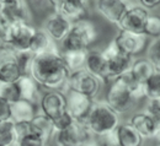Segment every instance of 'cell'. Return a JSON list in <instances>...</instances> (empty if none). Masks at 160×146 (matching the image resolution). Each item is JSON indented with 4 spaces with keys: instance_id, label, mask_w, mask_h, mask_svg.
I'll use <instances>...</instances> for the list:
<instances>
[{
    "instance_id": "cell-2",
    "label": "cell",
    "mask_w": 160,
    "mask_h": 146,
    "mask_svg": "<svg viewBox=\"0 0 160 146\" xmlns=\"http://www.w3.org/2000/svg\"><path fill=\"white\" fill-rule=\"evenodd\" d=\"M99 32L92 21L80 19L72 22V26L59 43L60 50L70 49H89L98 40Z\"/></svg>"
},
{
    "instance_id": "cell-25",
    "label": "cell",
    "mask_w": 160,
    "mask_h": 146,
    "mask_svg": "<svg viewBox=\"0 0 160 146\" xmlns=\"http://www.w3.org/2000/svg\"><path fill=\"white\" fill-rule=\"evenodd\" d=\"M89 49H70V50H60L63 60L65 63L69 71H75L85 66L86 54Z\"/></svg>"
},
{
    "instance_id": "cell-4",
    "label": "cell",
    "mask_w": 160,
    "mask_h": 146,
    "mask_svg": "<svg viewBox=\"0 0 160 146\" xmlns=\"http://www.w3.org/2000/svg\"><path fill=\"white\" fill-rule=\"evenodd\" d=\"M96 136L91 133L85 120L74 119V122L65 129L53 133L51 141L59 146L89 145L96 143Z\"/></svg>"
},
{
    "instance_id": "cell-41",
    "label": "cell",
    "mask_w": 160,
    "mask_h": 146,
    "mask_svg": "<svg viewBox=\"0 0 160 146\" xmlns=\"http://www.w3.org/2000/svg\"><path fill=\"white\" fill-rule=\"evenodd\" d=\"M1 45H2V43H1V41H0V47H1Z\"/></svg>"
},
{
    "instance_id": "cell-11",
    "label": "cell",
    "mask_w": 160,
    "mask_h": 146,
    "mask_svg": "<svg viewBox=\"0 0 160 146\" xmlns=\"http://www.w3.org/2000/svg\"><path fill=\"white\" fill-rule=\"evenodd\" d=\"M112 41L115 42V44L121 52L136 57L147 48L148 37L143 33H134L124 30H118Z\"/></svg>"
},
{
    "instance_id": "cell-5",
    "label": "cell",
    "mask_w": 160,
    "mask_h": 146,
    "mask_svg": "<svg viewBox=\"0 0 160 146\" xmlns=\"http://www.w3.org/2000/svg\"><path fill=\"white\" fill-rule=\"evenodd\" d=\"M103 82L94 74L88 71L85 68L72 71L68 78V88L80 92L82 95L89 96L90 98L95 100L101 91V86Z\"/></svg>"
},
{
    "instance_id": "cell-7",
    "label": "cell",
    "mask_w": 160,
    "mask_h": 146,
    "mask_svg": "<svg viewBox=\"0 0 160 146\" xmlns=\"http://www.w3.org/2000/svg\"><path fill=\"white\" fill-rule=\"evenodd\" d=\"M105 102L121 115V114L127 113L132 108L136 100L133 98L131 91L123 83V81L120 78H116L111 80L110 87L106 92Z\"/></svg>"
},
{
    "instance_id": "cell-18",
    "label": "cell",
    "mask_w": 160,
    "mask_h": 146,
    "mask_svg": "<svg viewBox=\"0 0 160 146\" xmlns=\"http://www.w3.org/2000/svg\"><path fill=\"white\" fill-rule=\"evenodd\" d=\"M88 71L94 74L96 78H99L101 81L105 83L108 82V76H107V63L102 54L101 50H88L86 54V60L85 66Z\"/></svg>"
},
{
    "instance_id": "cell-27",
    "label": "cell",
    "mask_w": 160,
    "mask_h": 146,
    "mask_svg": "<svg viewBox=\"0 0 160 146\" xmlns=\"http://www.w3.org/2000/svg\"><path fill=\"white\" fill-rule=\"evenodd\" d=\"M16 145V131L15 122L8 118L0 122V146Z\"/></svg>"
},
{
    "instance_id": "cell-31",
    "label": "cell",
    "mask_w": 160,
    "mask_h": 146,
    "mask_svg": "<svg viewBox=\"0 0 160 146\" xmlns=\"http://www.w3.org/2000/svg\"><path fill=\"white\" fill-rule=\"evenodd\" d=\"M143 35L153 40L160 37V15L149 14L148 19L144 23Z\"/></svg>"
},
{
    "instance_id": "cell-38",
    "label": "cell",
    "mask_w": 160,
    "mask_h": 146,
    "mask_svg": "<svg viewBox=\"0 0 160 146\" xmlns=\"http://www.w3.org/2000/svg\"><path fill=\"white\" fill-rule=\"evenodd\" d=\"M138 1L142 6H144L148 10L155 9L160 5V0H138Z\"/></svg>"
},
{
    "instance_id": "cell-40",
    "label": "cell",
    "mask_w": 160,
    "mask_h": 146,
    "mask_svg": "<svg viewBox=\"0 0 160 146\" xmlns=\"http://www.w3.org/2000/svg\"><path fill=\"white\" fill-rule=\"evenodd\" d=\"M15 0H0V5H6V4H10Z\"/></svg>"
},
{
    "instance_id": "cell-3",
    "label": "cell",
    "mask_w": 160,
    "mask_h": 146,
    "mask_svg": "<svg viewBox=\"0 0 160 146\" xmlns=\"http://www.w3.org/2000/svg\"><path fill=\"white\" fill-rule=\"evenodd\" d=\"M86 125L91 130V133L96 136L101 138L113 130H116L117 125L120 124V114L111 108L105 101L95 102L85 119Z\"/></svg>"
},
{
    "instance_id": "cell-9",
    "label": "cell",
    "mask_w": 160,
    "mask_h": 146,
    "mask_svg": "<svg viewBox=\"0 0 160 146\" xmlns=\"http://www.w3.org/2000/svg\"><path fill=\"white\" fill-rule=\"evenodd\" d=\"M22 75L19 52L8 44L0 47V81L15 82Z\"/></svg>"
},
{
    "instance_id": "cell-30",
    "label": "cell",
    "mask_w": 160,
    "mask_h": 146,
    "mask_svg": "<svg viewBox=\"0 0 160 146\" xmlns=\"http://www.w3.org/2000/svg\"><path fill=\"white\" fill-rule=\"evenodd\" d=\"M0 98H2L9 103L20 100V91L16 81L15 82L0 81Z\"/></svg>"
},
{
    "instance_id": "cell-42",
    "label": "cell",
    "mask_w": 160,
    "mask_h": 146,
    "mask_svg": "<svg viewBox=\"0 0 160 146\" xmlns=\"http://www.w3.org/2000/svg\"><path fill=\"white\" fill-rule=\"evenodd\" d=\"M28 1H36V0H28Z\"/></svg>"
},
{
    "instance_id": "cell-22",
    "label": "cell",
    "mask_w": 160,
    "mask_h": 146,
    "mask_svg": "<svg viewBox=\"0 0 160 146\" xmlns=\"http://www.w3.org/2000/svg\"><path fill=\"white\" fill-rule=\"evenodd\" d=\"M54 49H59V44L54 41L53 38H51L49 35L44 30L37 28L35 35H33V37H32L28 52L32 55H35V54L46 53V52L54 50Z\"/></svg>"
},
{
    "instance_id": "cell-1",
    "label": "cell",
    "mask_w": 160,
    "mask_h": 146,
    "mask_svg": "<svg viewBox=\"0 0 160 146\" xmlns=\"http://www.w3.org/2000/svg\"><path fill=\"white\" fill-rule=\"evenodd\" d=\"M28 74L41 90H63L65 92L68 88L70 71L63 60L60 49L32 55Z\"/></svg>"
},
{
    "instance_id": "cell-14",
    "label": "cell",
    "mask_w": 160,
    "mask_h": 146,
    "mask_svg": "<svg viewBox=\"0 0 160 146\" xmlns=\"http://www.w3.org/2000/svg\"><path fill=\"white\" fill-rule=\"evenodd\" d=\"M65 96H67V112L74 119L85 120L95 100L73 90H67Z\"/></svg>"
},
{
    "instance_id": "cell-44",
    "label": "cell",
    "mask_w": 160,
    "mask_h": 146,
    "mask_svg": "<svg viewBox=\"0 0 160 146\" xmlns=\"http://www.w3.org/2000/svg\"><path fill=\"white\" fill-rule=\"evenodd\" d=\"M89 1H90V0H89Z\"/></svg>"
},
{
    "instance_id": "cell-20",
    "label": "cell",
    "mask_w": 160,
    "mask_h": 146,
    "mask_svg": "<svg viewBox=\"0 0 160 146\" xmlns=\"http://www.w3.org/2000/svg\"><path fill=\"white\" fill-rule=\"evenodd\" d=\"M128 122L139 133L143 140L153 139L155 133V123L145 111L133 113Z\"/></svg>"
},
{
    "instance_id": "cell-16",
    "label": "cell",
    "mask_w": 160,
    "mask_h": 146,
    "mask_svg": "<svg viewBox=\"0 0 160 146\" xmlns=\"http://www.w3.org/2000/svg\"><path fill=\"white\" fill-rule=\"evenodd\" d=\"M15 131H16V145L42 146L48 143L31 120L16 122Z\"/></svg>"
},
{
    "instance_id": "cell-43",
    "label": "cell",
    "mask_w": 160,
    "mask_h": 146,
    "mask_svg": "<svg viewBox=\"0 0 160 146\" xmlns=\"http://www.w3.org/2000/svg\"><path fill=\"white\" fill-rule=\"evenodd\" d=\"M159 145H160V143H159Z\"/></svg>"
},
{
    "instance_id": "cell-24",
    "label": "cell",
    "mask_w": 160,
    "mask_h": 146,
    "mask_svg": "<svg viewBox=\"0 0 160 146\" xmlns=\"http://www.w3.org/2000/svg\"><path fill=\"white\" fill-rule=\"evenodd\" d=\"M116 134L118 138L120 146H139L143 144V138L140 134L133 128L129 122L121 123L116 128Z\"/></svg>"
},
{
    "instance_id": "cell-37",
    "label": "cell",
    "mask_w": 160,
    "mask_h": 146,
    "mask_svg": "<svg viewBox=\"0 0 160 146\" xmlns=\"http://www.w3.org/2000/svg\"><path fill=\"white\" fill-rule=\"evenodd\" d=\"M10 118V103L0 98V122Z\"/></svg>"
},
{
    "instance_id": "cell-17",
    "label": "cell",
    "mask_w": 160,
    "mask_h": 146,
    "mask_svg": "<svg viewBox=\"0 0 160 146\" xmlns=\"http://www.w3.org/2000/svg\"><path fill=\"white\" fill-rule=\"evenodd\" d=\"M70 26H72V21L69 19H67L58 11H53L46 17L41 28L44 30L51 38H53L59 44L62 40L65 37V35L68 33Z\"/></svg>"
},
{
    "instance_id": "cell-8",
    "label": "cell",
    "mask_w": 160,
    "mask_h": 146,
    "mask_svg": "<svg viewBox=\"0 0 160 146\" xmlns=\"http://www.w3.org/2000/svg\"><path fill=\"white\" fill-rule=\"evenodd\" d=\"M38 109L52 120L67 112V96L63 90H44L38 101Z\"/></svg>"
},
{
    "instance_id": "cell-28",
    "label": "cell",
    "mask_w": 160,
    "mask_h": 146,
    "mask_svg": "<svg viewBox=\"0 0 160 146\" xmlns=\"http://www.w3.org/2000/svg\"><path fill=\"white\" fill-rule=\"evenodd\" d=\"M31 122L33 125L40 130V133L44 136V139L47 141H51L54 128H53V120L51 118H48L46 114H43L42 112H37L33 118L31 119Z\"/></svg>"
},
{
    "instance_id": "cell-36",
    "label": "cell",
    "mask_w": 160,
    "mask_h": 146,
    "mask_svg": "<svg viewBox=\"0 0 160 146\" xmlns=\"http://www.w3.org/2000/svg\"><path fill=\"white\" fill-rule=\"evenodd\" d=\"M101 139V143L102 144H106V145H118V138H117V134H116V130L103 135L99 138Z\"/></svg>"
},
{
    "instance_id": "cell-23",
    "label": "cell",
    "mask_w": 160,
    "mask_h": 146,
    "mask_svg": "<svg viewBox=\"0 0 160 146\" xmlns=\"http://www.w3.org/2000/svg\"><path fill=\"white\" fill-rule=\"evenodd\" d=\"M37 113L36 104L20 98L12 103H10V118L14 122H23V120H31L33 115Z\"/></svg>"
},
{
    "instance_id": "cell-35",
    "label": "cell",
    "mask_w": 160,
    "mask_h": 146,
    "mask_svg": "<svg viewBox=\"0 0 160 146\" xmlns=\"http://www.w3.org/2000/svg\"><path fill=\"white\" fill-rule=\"evenodd\" d=\"M10 30H11V23L5 19L0 17V41L2 44H6L10 35Z\"/></svg>"
},
{
    "instance_id": "cell-39",
    "label": "cell",
    "mask_w": 160,
    "mask_h": 146,
    "mask_svg": "<svg viewBox=\"0 0 160 146\" xmlns=\"http://www.w3.org/2000/svg\"><path fill=\"white\" fill-rule=\"evenodd\" d=\"M46 2L48 4V6L51 9H53V11H57L58 7H59L60 2H62V0H46Z\"/></svg>"
},
{
    "instance_id": "cell-32",
    "label": "cell",
    "mask_w": 160,
    "mask_h": 146,
    "mask_svg": "<svg viewBox=\"0 0 160 146\" xmlns=\"http://www.w3.org/2000/svg\"><path fill=\"white\" fill-rule=\"evenodd\" d=\"M147 58L153 64L155 70L160 71V37L154 38L147 48Z\"/></svg>"
},
{
    "instance_id": "cell-33",
    "label": "cell",
    "mask_w": 160,
    "mask_h": 146,
    "mask_svg": "<svg viewBox=\"0 0 160 146\" xmlns=\"http://www.w3.org/2000/svg\"><path fill=\"white\" fill-rule=\"evenodd\" d=\"M155 123V129L160 128V98H147L144 109Z\"/></svg>"
},
{
    "instance_id": "cell-19",
    "label": "cell",
    "mask_w": 160,
    "mask_h": 146,
    "mask_svg": "<svg viewBox=\"0 0 160 146\" xmlns=\"http://www.w3.org/2000/svg\"><path fill=\"white\" fill-rule=\"evenodd\" d=\"M57 11L72 22L85 19L89 11V0H62Z\"/></svg>"
},
{
    "instance_id": "cell-12",
    "label": "cell",
    "mask_w": 160,
    "mask_h": 146,
    "mask_svg": "<svg viewBox=\"0 0 160 146\" xmlns=\"http://www.w3.org/2000/svg\"><path fill=\"white\" fill-rule=\"evenodd\" d=\"M132 5V0H95L96 12L105 21L117 26L124 12Z\"/></svg>"
},
{
    "instance_id": "cell-6",
    "label": "cell",
    "mask_w": 160,
    "mask_h": 146,
    "mask_svg": "<svg viewBox=\"0 0 160 146\" xmlns=\"http://www.w3.org/2000/svg\"><path fill=\"white\" fill-rule=\"evenodd\" d=\"M101 52L107 63L108 80H113L122 74L127 73L131 69L133 60H134L132 55H128V54L121 52L113 41L110 42Z\"/></svg>"
},
{
    "instance_id": "cell-26",
    "label": "cell",
    "mask_w": 160,
    "mask_h": 146,
    "mask_svg": "<svg viewBox=\"0 0 160 146\" xmlns=\"http://www.w3.org/2000/svg\"><path fill=\"white\" fill-rule=\"evenodd\" d=\"M129 71L138 81L144 83V81L155 71V68L148 60V58H144V59L133 60V64H132Z\"/></svg>"
},
{
    "instance_id": "cell-13",
    "label": "cell",
    "mask_w": 160,
    "mask_h": 146,
    "mask_svg": "<svg viewBox=\"0 0 160 146\" xmlns=\"http://www.w3.org/2000/svg\"><path fill=\"white\" fill-rule=\"evenodd\" d=\"M149 10L142 6L140 4L134 5L132 4L128 10L124 12L121 21L118 22L117 27L118 30H124L128 32H134V33H143L144 23L149 16Z\"/></svg>"
},
{
    "instance_id": "cell-10",
    "label": "cell",
    "mask_w": 160,
    "mask_h": 146,
    "mask_svg": "<svg viewBox=\"0 0 160 146\" xmlns=\"http://www.w3.org/2000/svg\"><path fill=\"white\" fill-rule=\"evenodd\" d=\"M36 30L37 27H35L31 22L11 23V30L6 44L16 52H28Z\"/></svg>"
},
{
    "instance_id": "cell-29",
    "label": "cell",
    "mask_w": 160,
    "mask_h": 146,
    "mask_svg": "<svg viewBox=\"0 0 160 146\" xmlns=\"http://www.w3.org/2000/svg\"><path fill=\"white\" fill-rule=\"evenodd\" d=\"M145 98H160V71L155 70L143 83Z\"/></svg>"
},
{
    "instance_id": "cell-15",
    "label": "cell",
    "mask_w": 160,
    "mask_h": 146,
    "mask_svg": "<svg viewBox=\"0 0 160 146\" xmlns=\"http://www.w3.org/2000/svg\"><path fill=\"white\" fill-rule=\"evenodd\" d=\"M0 17L9 21L10 23L16 22H31L32 12L28 0H15L6 5H0Z\"/></svg>"
},
{
    "instance_id": "cell-21",
    "label": "cell",
    "mask_w": 160,
    "mask_h": 146,
    "mask_svg": "<svg viewBox=\"0 0 160 146\" xmlns=\"http://www.w3.org/2000/svg\"><path fill=\"white\" fill-rule=\"evenodd\" d=\"M20 91V98L27 100L35 104H38L41 97V87L30 74H22L16 80Z\"/></svg>"
},
{
    "instance_id": "cell-34",
    "label": "cell",
    "mask_w": 160,
    "mask_h": 146,
    "mask_svg": "<svg viewBox=\"0 0 160 146\" xmlns=\"http://www.w3.org/2000/svg\"><path fill=\"white\" fill-rule=\"evenodd\" d=\"M73 122H74V118H73L68 112H65L64 114H62L60 117H58L57 119H54V120H53V128H54V131H57V130H62V129H65L67 126H69ZM54 131H53V133H54Z\"/></svg>"
}]
</instances>
